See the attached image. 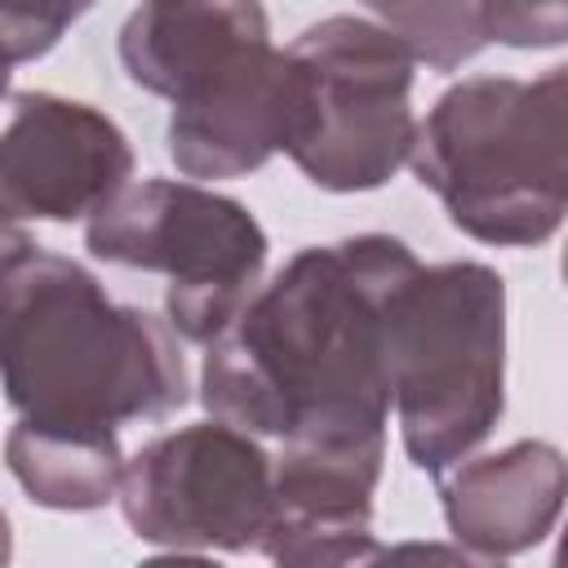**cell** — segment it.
<instances>
[{"mask_svg": "<svg viewBox=\"0 0 568 568\" xmlns=\"http://www.w3.org/2000/svg\"><path fill=\"white\" fill-rule=\"evenodd\" d=\"M413 266L417 253L382 231L293 253L204 346V413L275 439L386 435L382 311Z\"/></svg>", "mask_w": 568, "mask_h": 568, "instance_id": "obj_1", "label": "cell"}, {"mask_svg": "<svg viewBox=\"0 0 568 568\" xmlns=\"http://www.w3.org/2000/svg\"><path fill=\"white\" fill-rule=\"evenodd\" d=\"M178 342L169 320L115 302L89 266L40 244L0 275V390L18 417L164 422L191 399Z\"/></svg>", "mask_w": 568, "mask_h": 568, "instance_id": "obj_2", "label": "cell"}, {"mask_svg": "<svg viewBox=\"0 0 568 568\" xmlns=\"http://www.w3.org/2000/svg\"><path fill=\"white\" fill-rule=\"evenodd\" d=\"M413 178L448 222L497 248H537L568 213V67L537 80L466 75L413 133Z\"/></svg>", "mask_w": 568, "mask_h": 568, "instance_id": "obj_3", "label": "cell"}, {"mask_svg": "<svg viewBox=\"0 0 568 568\" xmlns=\"http://www.w3.org/2000/svg\"><path fill=\"white\" fill-rule=\"evenodd\" d=\"M382 368L404 457L444 475L506 413V280L484 262L413 266L382 311Z\"/></svg>", "mask_w": 568, "mask_h": 568, "instance_id": "obj_4", "label": "cell"}, {"mask_svg": "<svg viewBox=\"0 0 568 568\" xmlns=\"http://www.w3.org/2000/svg\"><path fill=\"white\" fill-rule=\"evenodd\" d=\"M84 248L98 262L164 275L169 328L209 346L257 293L271 240L248 204L191 178H146L84 217Z\"/></svg>", "mask_w": 568, "mask_h": 568, "instance_id": "obj_5", "label": "cell"}, {"mask_svg": "<svg viewBox=\"0 0 568 568\" xmlns=\"http://www.w3.org/2000/svg\"><path fill=\"white\" fill-rule=\"evenodd\" d=\"M297 120L284 155L333 195L386 186L413 151V53L373 18L333 13L288 49Z\"/></svg>", "mask_w": 568, "mask_h": 568, "instance_id": "obj_6", "label": "cell"}, {"mask_svg": "<svg viewBox=\"0 0 568 568\" xmlns=\"http://www.w3.org/2000/svg\"><path fill=\"white\" fill-rule=\"evenodd\" d=\"M129 532L178 555H248L271 519V453L253 430L195 422L155 435L115 488Z\"/></svg>", "mask_w": 568, "mask_h": 568, "instance_id": "obj_7", "label": "cell"}, {"mask_svg": "<svg viewBox=\"0 0 568 568\" xmlns=\"http://www.w3.org/2000/svg\"><path fill=\"white\" fill-rule=\"evenodd\" d=\"M133 164L129 133L93 102L44 89L0 98V209L18 222L93 217Z\"/></svg>", "mask_w": 568, "mask_h": 568, "instance_id": "obj_8", "label": "cell"}, {"mask_svg": "<svg viewBox=\"0 0 568 568\" xmlns=\"http://www.w3.org/2000/svg\"><path fill=\"white\" fill-rule=\"evenodd\" d=\"M386 462L377 439H284L271 457V519L257 555L288 568L373 564V493Z\"/></svg>", "mask_w": 568, "mask_h": 568, "instance_id": "obj_9", "label": "cell"}, {"mask_svg": "<svg viewBox=\"0 0 568 568\" xmlns=\"http://www.w3.org/2000/svg\"><path fill=\"white\" fill-rule=\"evenodd\" d=\"M297 75L284 49L266 44L200 93L173 102L169 160L191 182L248 178L293 138Z\"/></svg>", "mask_w": 568, "mask_h": 568, "instance_id": "obj_10", "label": "cell"}, {"mask_svg": "<svg viewBox=\"0 0 568 568\" xmlns=\"http://www.w3.org/2000/svg\"><path fill=\"white\" fill-rule=\"evenodd\" d=\"M439 479L448 537L479 564L515 559L541 546L564 510L568 462L546 439H515L484 457H462Z\"/></svg>", "mask_w": 568, "mask_h": 568, "instance_id": "obj_11", "label": "cell"}, {"mask_svg": "<svg viewBox=\"0 0 568 568\" xmlns=\"http://www.w3.org/2000/svg\"><path fill=\"white\" fill-rule=\"evenodd\" d=\"M266 44L262 0H142L115 36L124 75L169 102L200 93Z\"/></svg>", "mask_w": 568, "mask_h": 568, "instance_id": "obj_12", "label": "cell"}, {"mask_svg": "<svg viewBox=\"0 0 568 568\" xmlns=\"http://www.w3.org/2000/svg\"><path fill=\"white\" fill-rule=\"evenodd\" d=\"M4 466L18 488L62 515H89L115 501L124 475L120 430L106 426H62L18 417L4 435Z\"/></svg>", "mask_w": 568, "mask_h": 568, "instance_id": "obj_13", "label": "cell"}, {"mask_svg": "<svg viewBox=\"0 0 568 568\" xmlns=\"http://www.w3.org/2000/svg\"><path fill=\"white\" fill-rule=\"evenodd\" d=\"M373 18L430 71H457L488 49L475 0H364Z\"/></svg>", "mask_w": 568, "mask_h": 568, "instance_id": "obj_14", "label": "cell"}, {"mask_svg": "<svg viewBox=\"0 0 568 568\" xmlns=\"http://www.w3.org/2000/svg\"><path fill=\"white\" fill-rule=\"evenodd\" d=\"M93 4L98 0H0V58L18 67L53 53Z\"/></svg>", "mask_w": 568, "mask_h": 568, "instance_id": "obj_15", "label": "cell"}, {"mask_svg": "<svg viewBox=\"0 0 568 568\" xmlns=\"http://www.w3.org/2000/svg\"><path fill=\"white\" fill-rule=\"evenodd\" d=\"M488 44L506 49H564L568 0H475Z\"/></svg>", "mask_w": 568, "mask_h": 568, "instance_id": "obj_16", "label": "cell"}, {"mask_svg": "<svg viewBox=\"0 0 568 568\" xmlns=\"http://www.w3.org/2000/svg\"><path fill=\"white\" fill-rule=\"evenodd\" d=\"M27 248H36V240L27 235V226H22L9 209H0V275H4Z\"/></svg>", "mask_w": 568, "mask_h": 568, "instance_id": "obj_17", "label": "cell"}, {"mask_svg": "<svg viewBox=\"0 0 568 568\" xmlns=\"http://www.w3.org/2000/svg\"><path fill=\"white\" fill-rule=\"evenodd\" d=\"M13 559V528H9V515L0 510V564Z\"/></svg>", "mask_w": 568, "mask_h": 568, "instance_id": "obj_18", "label": "cell"}, {"mask_svg": "<svg viewBox=\"0 0 568 568\" xmlns=\"http://www.w3.org/2000/svg\"><path fill=\"white\" fill-rule=\"evenodd\" d=\"M9 71H13V67H9V62H4V58H0V98H4V93H9Z\"/></svg>", "mask_w": 568, "mask_h": 568, "instance_id": "obj_19", "label": "cell"}]
</instances>
